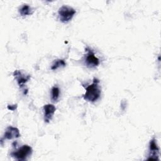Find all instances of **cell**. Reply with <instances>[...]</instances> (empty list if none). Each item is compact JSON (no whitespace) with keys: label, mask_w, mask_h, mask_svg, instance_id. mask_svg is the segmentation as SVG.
<instances>
[{"label":"cell","mask_w":161,"mask_h":161,"mask_svg":"<svg viewBox=\"0 0 161 161\" xmlns=\"http://www.w3.org/2000/svg\"><path fill=\"white\" fill-rule=\"evenodd\" d=\"M99 83V80L96 78H94L92 83L86 87V92L83 96V97L86 101L94 103L99 99L101 94V89Z\"/></svg>","instance_id":"cell-1"},{"label":"cell","mask_w":161,"mask_h":161,"mask_svg":"<svg viewBox=\"0 0 161 161\" xmlns=\"http://www.w3.org/2000/svg\"><path fill=\"white\" fill-rule=\"evenodd\" d=\"M32 148L28 145H23L11 153V156L18 161L25 160L32 154Z\"/></svg>","instance_id":"cell-2"},{"label":"cell","mask_w":161,"mask_h":161,"mask_svg":"<svg viewBox=\"0 0 161 161\" xmlns=\"http://www.w3.org/2000/svg\"><path fill=\"white\" fill-rule=\"evenodd\" d=\"M76 13V11L71 6L64 5L61 6L58 11L59 19L61 22L66 23L70 21Z\"/></svg>","instance_id":"cell-3"},{"label":"cell","mask_w":161,"mask_h":161,"mask_svg":"<svg viewBox=\"0 0 161 161\" xmlns=\"http://www.w3.org/2000/svg\"><path fill=\"white\" fill-rule=\"evenodd\" d=\"M84 61L86 66L89 68H94L99 64V60L96 57L94 52L89 47L86 49Z\"/></svg>","instance_id":"cell-4"},{"label":"cell","mask_w":161,"mask_h":161,"mask_svg":"<svg viewBox=\"0 0 161 161\" xmlns=\"http://www.w3.org/2000/svg\"><path fill=\"white\" fill-rule=\"evenodd\" d=\"M160 149L158 147L157 140L153 137L149 142V152L147 160H158Z\"/></svg>","instance_id":"cell-5"},{"label":"cell","mask_w":161,"mask_h":161,"mask_svg":"<svg viewBox=\"0 0 161 161\" xmlns=\"http://www.w3.org/2000/svg\"><path fill=\"white\" fill-rule=\"evenodd\" d=\"M13 76L20 88L24 87L25 84L30 79L31 77L30 75L24 74L20 70H14L13 72Z\"/></svg>","instance_id":"cell-6"},{"label":"cell","mask_w":161,"mask_h":161,"mask_svg":"<svg viewBox=\"0 0 161 161\" xmlns=\"http://www.w3.org/2000/svg\"><path fill=\"white\" fill-rule=\"evenodd\" d=\"M21 136L19 130L12 126H9L5 130L3 137L1 140H12L19 138Z\"/></svg>","instance_id":"cell-7"},{"label":"cell","mask_w":161,"mask_h":161,"mask_svg":"<svg viewBox=\"0 0 161 161\" xmlns=\"http://www.w3.org/2000/svg\"><path fill=\"white\" fill-rule=\"evenodd\" d=\"M56 108L55 106L51 104H47L43 106V113H44V121L46 123H49L52 119Z\"/></svg>","instance_id":"cell-8"},{"label":"cell","mask_w":161,"mask_h":161,"mask_svg":"<svg viewBox=\"0 0 161 161\" xmlns=\"http://www.w3.org/2000/svg\"><path fill=\"white\" fill-rule=\"evenodd\" d=\"M33 10L32 8L27 4H23L19 8V13L23 16L30 15L33 13Z\"/></svg>","instance_id":"cell-9"},{"label":"cell","mask_w":161,"mask_h":161,"mask_svg":"<svg viewBox=\"0 0 161 161\" xmlns=\"http://www.w3.org/2000/svg\"><path fill=\"white\" fill-rule=\"evenodd\" d=\"M66 65L65 62L63 59H57L54 61L53 64L51 66V69L53 70H57L60 67H64Z\"/></svg>","instance_id":"cell-10"},{"label":"cell","mask_w":161,"mask_h":161,"mask_svg":"<svg viewBox=\"0 0 161 161\" xmlns=\"http://www.w3.org/2000/svg\"><path fill=\"white\" fill-rule=\"evenodd\" d=\"M60 96V89L57 86H53L51 89V99L52 101H57Z\"/></svg>","instance_id":"cell-11"},{"label":"cell","mask_w":161,"mask_h":161,"mask_svg":"<svg viewBox=\"0 0 161 161\" xmlns=\"http://www.w3.org/2000/svg\"><path fill=\"white\" fill-rule=\"evenodd\" d=\"M17 108V104H14V105H8V109L9 110H11V111H14Z\"/></svg>","instance_id":"cell-12"}]
</instances>
